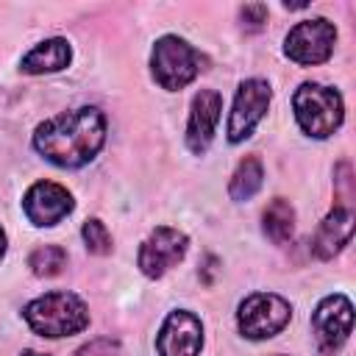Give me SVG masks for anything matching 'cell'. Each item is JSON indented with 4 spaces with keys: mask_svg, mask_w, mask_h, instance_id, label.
I'll return each mask as SVG.
<instances>
[{
    "mask_svg": "<svg viewBox=\"0 0 356 356\" xmlns=\"http://www.w3.org/2000/svg\"><path fill=\"white\" fill-rule=\"evenodd\" d=\"M106 142V117L100 108L81 106L44 120L33 134V147L58 167H83Z\"/></svg>",
    "mask_w": 356,
    "mask_h": 356,
    "instance_id": "cell-1",
    "label": "cell"
},
{
    "mask_svg": "<svg viewBox=\"0 0 356 356\" xmlns=\"http://www.w3.org/2000/svg\"><path fill=\"white\" fill-rule=\"evenodd\" d=\"M25 320L39 337H72L86 328L89 312L86 303L72 292H47L25 306Z\"/></svg>",
    "mask_w": 356,
    "mask_h": 356,
    "instance_id": "cell-2",
    "label": "cell"
},
{
    "mask_svg": "<svg viewBox=\"0 0 356 356\" xmlns=\"http://www.w3.org/2000/svg\"><path fill=\"white\" fill-rule=\"evenodd\" d=\"M292 108H295L298 125L314 139L331 136L345 117L339 92L323 83H303L292 97Z\"/></svg>",
    "mask_w": 356,
    "mask_h": 356,
    "instance_id": "cell-3",
    "label": "cell"
},
{
    "mask_svg": "<svg viewBox=\"0 0 356 356\" xmlns=\"http://www.w3.org/2000/svg\"><path fill=\"white\" fill-rule=\"evenodd\" d=\"M150 67H153V78L159 81V86L175 92L197 78L200 53L178 36H161L153 47Z\"/></svg>",
    "mask_w": 356,
    "mask_h": 356,
    "instance_id": "cell-4",
    "label": "cell"
},
{
    "mask_svg": "<svg viewBox=\"0 0 356 356\" xmlns=\"http://www.w3.org/2000/svg\"><path fill=\"white\" fill-rule=\"evenodd\" d=\"M292 317L289 303L275 292H253L239 303L236 323L248 339H270L275 337Z\"/></svg>",
    "mask_w": 356,
    "mask_h": 356,
    "instance_id": "cell-5",
    "label": "cell"
},
{
    "mask_svg": "<svg viewBox=\"0 0 356 356\" xmlns=\"http://www.w3.org/2000/svg\"><path fill=\"white\" fill-rule=\"evenodd\" d=\"M334 42H337V28L317 17V19H303L298 22L289 33H286V56L295 61V64H303V67H312V64H323L331 58L334 53Z\"/></svg>",
    "mask_w": 356,
    "mask_h": 356,
    "instance_id": "cell-6",
    "label": "cell"
},
{
    "mask_svg": "<svg viewBox=\"0 0 356 356\" xmlns=\"http://www.w3.org/2000/svg\"><path fill=\"white\" fill-rule=\"evenodd\" d=\"M353 328V306L345 295H328L312 314V331L320 350L334 353L345 345Z\"/></svg>",
    "mask_w": 356,
    "mask_h": 356,
    "instance_id": "cell-7",
    "label": "cell"
},
{
    "mask_svg": "<svg viewBox=\"0 0 356 356\" xmlns=\"http://www.w3.org/2000/svg\"><path fill=\"white\" fill-rule=\"evenodd\" d=\"M189 239L178 228L159 225L139 248V270L147 278H161L170 267H175L186 256Z\"/></svg>",
    "mask_w": 356,
    "mask_h": 356,
    "instance_id": "cell-8",
    "label": "cell"
},
{
    "mask_svg": "<svg viewBox=\"0 0 356 356\" xmlns=\"http://www.w3.org/2000/svg\"><path fill=\"white\" fill-rule=\"evenodd\" d=\"M270 97H273L270 86L259 78H250L239 86L231 117H228V142H242L245 136H250V131L264 117V111L270 106Z\"/></svg>",
    "mask_w": 356,
    "mask_h": 356,
    "instance_id": "cell-9",
    "label": "cell"
},
{
    "mask_svg": "<svg viewBox=\"0 0 356 356\" xmlns=\"http://www.w3.org/2000/svg\"><path fill=\"white\" fill-rule=\"evenodd\" d=\"M203 345V325L192 312H170V317L164 320L156 348L159 356H197Z\"/></svg>",
    "mask_w": 356,
    "mask_h": 356,
    "instance_id": "cell-10",
    "label": "cell"
},
{
    "mask_svg": "<svg viewBox=\"0 0 356 356\" xmlns=\"http://www.w3.org/2000/svg\"><path fill=\"white\" fill-rule=\"evenodd\" d=\"M22 209L33 225H56L72 211V195L53 181H39L25 192Z\"/></svg>",
    "mask_w": 356,
    "mask_h": 356,
    "instance_id": "cell-11",
    "label": "cell"
},
{
    "mask_svg": "<svg viewBox=\"0 0 356 356\" xmlns=\"http://www.w3.org/2000/svg\"><path fill=\"white\" fill-rule=\"evenodd\" d=\"M220 111H222V97L214 89H203L200 95H195L192 100V111H189V125H186V145L192 153H206V147L214 139L217 122H220Z\"/></svg>",
    "mask_w": 356,
    "mask_h": 356,
    "instance_id": "cell-12",
    "label": "cell"
},
{
    "mask_svg": "<svg viewBox=\"0 0 356 356\" xmlns=\"http://www.w3.org/2000/svg\"><path fill=\"white\" fill-rule=\"evenodd\" d=\"M350 236H353V211L348 206H337L320 222L314 242H312V250L317 259H331L350 242Z\"/></svg>",
    "mask_w": 356,
    "mask_h": 356,
    "instance_id": "cell-13",
    "label": "cell"
},
{
    "mask_svg": "<svg viewBox=\"0 0 356 356\" xmlns=\"http://www.w3.org/2000/svg\"><path fill=\"white\" fill-rule=\"evenodd\" d=\"M70 58H72V50H70L67 39H47V42H39L31 53H25L19 67H22V72L44 75V72L64 70L70 64Z\"/></svg>",
    "mask_w": 356,
    "mask_h": 356,
    "instance_id": "cell-14",
    "label": "cell"
},
{
    "mask_svg": "<svg viewBox=\"0 0 356 356\" xmlns=\"http://www.w3.org/2000/svg\"><path fill=\"white\" fill-rule=\"evenodd\" d=\"M261 228H264V236H267L273 245L289 242L292 234H295V209H292V203L284 200V197H275V200L264 209Z\"/></svg>",
    "mask_w": 356,
    "mask_h": 356,
    "instance_id": "cell-15",
    "label": "cell"
},
{
    "mask_svg": "<svg viewBox=\"0 0 356 356\" xmlns=\"http://www.w3.org/2000/svg\"><path fill=\"white\" fill-rule=\"evenodd\" d=\"M261 181H264V170H261V161L256 156H248L239 161V167L234 170L231 175V197L234 200H250L259 189H261Z\"/></svg>",
    "mask_w": 356,
    "mask_h": 356,
    "instance_id": "cell-16",
    "label": "cell"
},
{
    "mask_svg": "<svg viewBox=\"0 0 356 356\" xmlns=\"http://www.w3.org/2000/svg\"><path fill=\"white\" fill-rule=\"evenodd\" d=\"M28 267H31L36 275H44V278L58 275V273L67 267V250H64L61 245H42V248H36V250L31 253Z\"/></svg>",
    "mask_w": 356,
    "mask_h": 356,
    "instance_id": "cell-17",
    "label": "cell"
},
{
    "mask_svg": "<svg viewBox=\"0 0 356 356\" xmlns=\"http://www.w3.org/2000/svg\"><path fill=\"white\" fill-rule=\"evenodd\" d=\"M81 234H83V242H86L89 253H97V256L111 253V234L106 231V225L100 220H86Z\"/></svg>",
    "mask_w": 356,
    "mask_h": 356,
    "instance_id": "cell-18",
    "label": "cell"
},
{
    "mask_svg": "<svg viewBox=\"0 0 356 356\" xmlns=\"http://www.w3.org/2000/svg\"><path fill=\"white\" fill-rule=\"evenodd\" d=\"M72 356H120V348L111 339H92L89 345L78 348Z\"/></svg>",
    "mask_w": 356,
    "mask_h": 356,
    "instance_id": "cell-19",
    "label": "cell"
},
{
    "mask_svg": "<svg viewBox=\"0 0 356 356\" xmlns=\"http://www.w3.org/2000/svg\"><path fill=\"white\" fill-rule=\"evenodd\" d=\"M264 22H267V6H261V3H248V6L242 8V25H245V28L259 31Z\"/></svg>",
    "mask_w": 356,
    "mask_h": 356,
    "instance_id": "cell-20",
    "label": "cell"
},
{
    "mask_svg": "<svg viewBox=\"0 0 356 356\" xmlns=\"http://www.w3.org/2000/svg\"><path fill=\"white\" fill-rule=\"evenodd\" d=\"M6 256V234H3V228H0V259Z\"/></svg>",
    "mask_w": 356,
    "mask_h": 356,
    "instance_id": "cell-21",
    "label": "cell"
},
{
    "mask_svg": "<svg viewBox=\"0 0 356 356\" xmlns=\"http://www.w3.org/2000/svg\"><path fill=\"white\" fill-rule=\"evenodd\" d=\"M22 356H44V353H36V350H22Z\"/></svg>",
    "mask_w": 356,
    "mask_h": 356,
    "instance_id": "cell-22",
    "label": "cell"
}]
</instances>
